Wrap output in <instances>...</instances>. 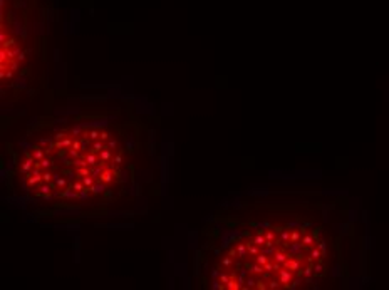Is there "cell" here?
Here are the masks:
<instances>
[{"label":"cell","instance_id":"ba28073f","mask_svg":"<svg viewBox=\"0 0 389 290\" xmlns=\"http://www.w3.org/2000/svg\"><path fill=\"white\" fill-rule=\"evenodd\" d=\"M247 248H248V255H252V257H257L260 253V245H255L250 238H248V242H247Z\"/></svg>","mask_w":389,"mask_h":290},{"label":"cell","instance_id":"7c38bea8","mask_svg":"<svg viewBox=\"0 0 389 290\" xmlns=\"http://www.w3.org/2000/svg\"><path fill=\"white\" fill-rule=\"evenodd\" d=\"M104 148H106V144L102 143V139H96V141H92V144H91V151H94V153H101Z\"/></svg>","mask_w":389,"mask_h":290},{"label":"cell","instance_id":"603a6c76","mask_svg":"<svg viewBox=\"0 0 389 290\" xmlns=\"http://www.w3.org/2000/svg\"><path fill=\"white\" fill-rule=\"evenodd\" d=\"M82 129H84L82 123L77 124V126H74V127H72V136H82V134H84V132H82Z\"/></svg>","mask_w":389,"mask_h":290},{"label":"cell","instance_id":"5bb4252c","mask_svg":"<svg viewBox=\"0 0 389 290\" xmlns=\"http://www.w3.org/2000/svg\"><path fill=\"white\" fill-rule=\"evenodd\" d=\"M91 166H81V168H77L76 169V175L79 176V178H84V176H89L91 175Z\"/></svg>","mask_w":389,"mask_h":290},{"label":"cell","instance_id":"7a4b0ae2","mask_svg":"<svg viewBox=\"0 0 389 290\" xmlns=\"http://www.w3.org/2000/svg\"><path fill=\"white\" fill-rule=\"evenodd\" d=\"M114 178H116V173H114L109 166H107V168L104 169V171L101 173V176H99L97 180H101L102 183H106V185H111V183L114 181Z\"/></svg>","mask_w":389,"mask_h":290},{"label":"cell","instance_id":"30bf717a","mask_svg":"<svg viewBox=\"0 0 389 290\" xmlns=\"http://www.w3.org/2000/svg\"><path fill=\"white\" fill-rule=\"evenodd\" d=\"M84 136H87L91 141H96V139H99V136H101V131H99L97 127H91L89 131H84Z\"/></svg>","mask_w":389,"mask_h":290},{"label":"cell","instance_id":"d4e9b609","mask_svg":"<svg viewBox=\"0 0 389 290\" xmlns=\"http://www.w3.org/2000/svg\"><path fill=\"white\" fill-rule=\"evenodd\" d=\"M231 263H233V258H231L230 255H228V257H223V258H221V265H223L225 268H226V267H231Z\"/></svg>","mask_w":389,"mask_h":290},{"label":"cell","instance_id":"4fadbf2b","mask_svg":"<svg viewBox=\"0 0 389 290\" xmlns=\"http://www.w3.org/2000/svg\"><path fill=\"white\" fill-rule=\"evenodd\" d=\"M32 156H34V158L37 159V161H40V159H44V156H45V149L44 148H34V149H32Z\"/></svg>","mask_w":389,"mask_h":290},{"label":"cell","instance_id":"f1b7e54d","mask_svg":"<svg viewBox=\"0 0 389 290\" xmlns=\"http://www.w3.org/2000/svg\"><path fill=\"white\" fill-rule=\"evenodd\" d=\"M15 56H17L15 59H17L19 62H22L24 59H25V52H22V51H20V49H17V47H15Z\"/></svg>","mask_w":389,"mask_h":290},{"label":"cell","instance_id":"ac0fdd59","mask_svg":"<svg viewBox=\"0 0 389 290\" xmlns=\"http://www.w3.org/2000/svg\"><path fill=\"white\" fill-rule=\"evenodd\" d=\"M210 287H212L213 290H223V288H226V287H225V283H221V282H220V279H213V280H212V285H210Z\"/></svg>","mask_w":389,"mask_h":290},{"label":"cell","instance_id":"8992f818","mask_svg":"<svg viewBox=\"0 0 389 290\" xmlns=\"http://www.w3.org/2000/svg\"><path fill=\"white\" fill-rule=\"evenodd\" d=\"M106 168H107V166H106V163H102V161H99V163L96 164V166H92V168H91V169H92V171H91V175H92L94 178H99V176H101V173L104 171Z\"/></svg>","mask_w":389,"mask_h":290},{"label":"cell","instance_id":"4dcf8cb0","mask_svg":"<svg viewBox=\"0 0 389 290\" xmlns=\"http://www.w3.org/2000/svg\"><path fill=\"white\" fill-rule=\"evenodd\" d=\"M67 154H69V158H71V159H76V158H79V151H77V149H72V148H69Z\"/></svg>","mask_w":389,"mask_h":290},{"label":"cell","instance_id":"484cf974","mask_svg":"<svg viewBox=\"0 0 389 290\" xmlns=\"http://www.w3.org/2000/svg\"><path fill=\"white\" fill-rule=\"evenodd\" d=\"M257 288H258V290H265V288H268V283H267L265 280L258 279V280H257Z\"/></svg>","mask_w":389,"mask_h":290},{"label":"cell","instance_id":"e0dca14e","mask_svg":"<svg viewBox=\"0 0 389 290\" xmlns=\"http://www.w3.org/2000/svg\"><path fill=\"white\" fill-rule=\"evenodd\" d=\"M82 183H84V186H86V188L89 190L91 186H92L94 183H96V178H94L92 175H89V176H84V178H82Z\"/></svg>","mask_w":389,"mask_h":290},{"label":"cell","instance_id":"8d00e7d4","mask_svg":"<svg viewBox=\"0 0 389 290\" xmlns=\"http://www.w3.org/2000/svg\"><path fill=\"white\" fill-rule=\"evenodd\" d=\"M99 139H102V141H109V139H111V134H109L107 131L102 129V131H101V136H99Z\"/></svg>","mask_w":389,"mask_h":290},{"label":"cell","instance_id":"3957f363","mask_svg":"<svg viewBox=\"0 0 389 290\" xmlns=\"http://www.w3.org/2000/svg\"><path fill=\"white\" fill-rule=\"evenodd\" d=\"M106 186H107L106 183H102L101 180H97L96 183H94V185L89 188V191H91V193H94V194H102V193L106 191Z\"/></svg>","mask_w":389,"mask_h":290},{"label":"cell","instance_id":"1f68e13d","mask_svg":"<svg viewBox=\"0 0 389 290\" xmlns=\"http://www.w3.org/2000/svg\"><path fill=\"white\" fill-rule=\"evenodd\" d=\"M111 161H113V164H121L123 163V154H121V153H118L116 156H113V159H111Z\"/></svg>","mask_w":389,"mask_h":290},{"label":"cell","instance_id":"ab89813d","mask_svg":"<svg viewBox=\"0 0 389 290\" xmlns=\"http://www.w3.org/2000/svg\"><path fill=\"white\" fill-rule=\"evenodd\" d=\"M39 144H40V148H45L47 144H51V141H47V139H40V141H39Z\"/></svg>","mask_w":389,"mask_h":290},{"label":"cell","instance_id":"7402d4cb","mask_svg":"<svg viewBox=\"0 0 389 290\" xmlns=\"http://www.w3.org/2000/svg\"><path fill=\"white\" fill-rule=\"evenodd\" d=\"M52 190H54V188L51 186V183H45V185H42V186L39 188V191H40V194H49V193L52 191Z\"/></svg>","mask_w":389,"mask_h":290},{"label":"cell","instance_id":"f35d334b","mask_svg":"<svg viewBox=\"0 0 389 290\" xmlns=\"http://www.w3.org/2000/svg\"><path fill=\"white\" fill-rule=\"evenodd\" d=\"M25 86L27 84H25V79H24V77H22V79H17V87H22L24 89Z\"/></svg>","mask_w":389,"mask_h":290},{"label":"cell","instance_id":"83f0119b","mask_svg":"<svg viewBox=\"0 0 389 290\" xmlns=\"http://www.w3.org/2000/svg\"><path fill=\"white\" fill-rule=\"evenodd\" d=\"M2 47H3V49L15 47V39H9V40H5V42H2Z\"/></svg>","mask_w":389,"mask_h":290},{"label":"cell","instance_id":"6da1fadb","mask_svg":"<svg viewBox=\"0 0 389 290\" xmlns=\"http://www.w3.org/2000/svg\"><path fill=\"white\" fill-rule=\"evenodd\" d=\"M34 163H35V158L25 151V161H22V164H20V173L29 176V171L34 169Z\"/></svg>","mask_w":389,"mask_h":290},{"label":"cell","instance_id":"d6a6232c","mask_svg":"<svg viewBox=\"0 0 389 290\" xmlns=\"http://www.w3.org/2000/svg\"><path fill=\"white\" fill-rule=\"evenodd\" d=\"M79 200H89V190L87 188L79 191Z\"/></svg>","mask_w":389,"mask_h":290},{"label":"cell","instance_id":"4316f807","mask_svg":"<svg viewBox=\"0 0 389 290\" xmlns=\"http://www.w3.org/2000/svg\"><path fill=\"white\" fill-rule=\"evenodd\" d=\"M71 186H72L74 190H76L77 193H79V191H82V190H86V186H84V183H82V181H76V183H74V185H71Z\"/></svg>","mask_w":389,"mask_h":290},{"label":"cell","instance_id":"2e32d148","mask_svg":"<svg viewBox=\"0 0 389 290\" xmlns=\"http://www.w3.org/2000/svg\"><path fill=\"white\" fill-rule=\"evenodd\" d=\"M268 260H270V257H268V255H265V253H262V252H260V253L255 257V263L262 265V267H263V265H265V263L268 262Z\"/></svg>","mask_w":389,"mask_h":290},{"label":"cell","instance_id":"9c48e42d","mask_svg":"<svg viewBox=\"0 0 389 290\" xmlns=\"http://www.w3.org/2000/svg\"><path fill=\"white\" fill-rule=\"evenodd\" d=\"M237 252H238V258H245L247 253H248L247 242H238L237 243Z\"/></svg>","mask_w":389,"mask_h":290},{"label":"cell","instance_id":"44dd1931","mask_svg":"<svg viewBox=\"0 0 389 290\" xmlns=\"http://www.w3.org/2000/svg\"><path fill=\"white\" fill-rule=\"evenodd\" d=\"M52 180H54V175L49 169H44V173H42V181L44 183H52Z\"/></svg>","mask_w":389,"mask_h":290},{"label":"cell","instance_id":"e575fe53","mask_svg":"<svg viewBox=\"0 0 389 290\" xmlns=\"http://www.w3.org/2000/svg\"><path fill=\"white\" fill-rule=\"evenodd\" d=\"M71 148H72V149H77V151H81V139H79V138H76V139H74V141H72V146H71Z\"/></svg>","mask_w":389,"mask_h":290},{"label":"cell","instance_id":"52a82bcc","mask_svg":"<svg viewBox=\"0 0 389 290\" xmlns=\"http://www.w3.org/2000/svg\"><path fill=\"white\" fill-rule=\"evenodd\" d=\"M109 159H113V149H109V148H104L101 153H99V161H102V163H107Z\"/></svg>","mask_w":389,"mask_h":290},{"label":"cell","instance_id":"8fae6325","mask_svg":"<svg viewBox=\"0 0 389 290\" xmlns=\"http://www.w3.org/2000/svg\"><path fill=\"white\" fill-rule=\"evenodd\" d=\"M67 181H69L67 178H64V176L57 175V173L54 175V183L57 185V188H60V190H62V188H65V186H67Z\"/></svg>","mask_w":389,"mask_h":290},{"label":"cell","instance_id":"d590c367","mask_svg":"<svg viewBox=\"0 0 389 290\" xmlns=\"http://www.w3.org/2000/svg\"><path fill=\"white\" fill-rule=\"evenodd\" d=\"M218 279H220V282H221V283H228V280H230V275H226L225 272H221Z\"/></svg>","mask_w":389,"mask_h":290},{"label":"cell","instance_id":"cb8c5ba5","mask_svg":"<svg viewBox=\"0 0 389 290\" xmlns=\"http://www.w3.org/2000/svg\"><path fill=\"white\" fill-rule=\"evenodd\" d=\"M40 168H42V169H51L52 168V161L47 159V158L40 159Z\"/></svg>","mask_w":389,"mask_h":290},{"label":"cell","instance_id":"f546056e","mask_svg":"<svg viewBox=\"0 0 389 290\" xmlns=\"http://www.w3.org/2000/svg\"><path fill=\"white\" fill-rule=\"evenodd\" d=\"M64 138H67V132H65V131H57L56 134H54V139H56V141H60V139H64Z\"/></svg>","mask_w":389,"mask_h":290},{"label":"cell","instance_id":"d6986e66","mask_svg":"<svg viewBox=\"0 0 389 290\" xmlns=\"http://www.w3.org/2000/svg\"><path fill=\"white\" fill-rule=\"evenodd\" d=\"M225 287L228 288V290H238L240 288V283L237 282V279H230L228 283H225Z\"/></svg>","mask_w":389,"mask_h":290},{"label":"cell","instance_id":"5b68a950","mask_svg":"<svg viewBox=\"0 0 389 290\" xmlns=\"http://www.w3.org/2000/svg\"><path fill=\"white\" fill-rule=\"evenodd\" d=\"M72 141L74 139H71V138H64L60 141H56V148L57 149H69L72 146Z\"/></svg>","mask_w":389,"mask_h":290},{"label":"cell","instance_id":"836d02e7","mask_svg":"<svg viewBox=\"0 0 389 290\" xmlns=\"http://www.w3.org/2000/svg\"><path fill=\"white\" fill-rule=\"evenodd\" d=\"M106 146L109 148V149H118V141H116V139H109Z\"/></svg>","mask_w":389,"mask_h":290},{"label":"cell","instance_id":"74e56055","mask_svg":"<svg viewBox=\"0 0 389 290\" xmlns=\"http://www.w3.org/2000/svg\"><path fill=\"white\" fill-rule=\"evenodd\" d=\"M228 255L231 257V258H237V257H238V252H237V248H230V250H228Z\"/></svg>","mask_w":389,"mask_h":290},{"label":"cell","instance_id":"277c9868","mask_svg":"<svg viewBox=\"0 0 389 290\" xmlns=\"http://www.w3.org/2000/svg\"><path fill=\"white\" fill-rule=\"evenodd\" d=\"M82 126H84V129H87V127H106L107 126V119H96V121H91V123H82Z\"/></svg>","mask_w":389,"mask_h":290},{"label":"cell","instance_id":"ffe728a7","mask_svg":"<svg viewBox=\"0 0 389 290\" xmlns=\"http://www.w3.org/2000/svg\"><path fill=\"white\" fill-rule=\"evenodd\" d=\"M245 288H257V280H255L252 275L247 277V280H245Z\"/></svg>","mask_w":389,"mask_h":290},{"label":"cell","instance_id":"60d3db41","mask_svg":"<svg viewBox=\"0 0 389 290\" xmlns=\"http://www.w3.org/2000/svg\"><path fill=\"white\" fill-rule=\"evenodd\" d=\"M72 178H74V173H72V171H67V180H69V181H71V180H72Z\"/></svg>","mask_w":389,"mask_h":290},{"label":"cell","instance_id":"9a60e30c","mask_svg":"<svg viewBox=\"0 0 389 290\" xmlns=\"http://www.w3.org/2000/svg\"><path fill=\"white\" fill-rule=\"evenodd\" d=\"M79 139H81V151L82 153H87V148L92 144V143H91V139L87 138V136H84V134H82V138H79Z\"/></svg>","mask_w":389,"mask_h":290}]
</instances>
